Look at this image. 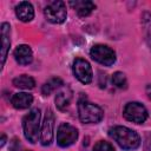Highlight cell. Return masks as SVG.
<instances>
[{
  "label": "cell",
  "mask_w": 151,
  "mask_h": 151,
  "mask_svg": "<svg viewBox=\"0 0 151 151\" xmlns=\"http://www.w3.org/2000/svg\"><path fill=\"white\" fill-rule=\"evenodd\" d=\"M109 136L123 149V150H136L140 145L139 134L126 126H113L109 130Z\"/></svg>",
  "instance_id": "1"
},
{
  "label": "cell",
  "mask_w": 151,
  "mask_h": 151,
  "mask_svg": "<svg viewBox=\"0 0 151 151\" xmlns=\"http://www.w3.org/2000/svg\"><path fill=\"white\" fill-rule=\"evenodd\" d=\"M40 110L38 107H34L25 116L22 120L24 136L32 144H35L38 142V138H40Z\"/></svg>",
  "instance_id": "2"
},
{
  "label": "cell",
  "mask_w": 151,
  "mask_h": 151,
  "mask_svg": "<svg viewBox=\"0 0 151 151\" xmlns=\"http://www.w3.org/2000/svg\"><path fill=\"white\" fill-rule=\"evenodd\" d=\"M78 116L84 124H98L104 118V111L100 106L86 99H80L78 101Z\"/></svg>",
  "instance_id": "3"
},
{
  "label": "cell",
  "mask_w": 151,
  "mask_h": 151,
  "mask_svg": "<svg viewBox=\"0 0 151 151\" xmlns=\"http://www.w3.org/2000/svg\"><path fill=\"white\" fill-rule=\"evenodd\" d=\"M123 116L129 122H132L136 124H143L147 119L149 113L146 107L143 104L138 101H130L124 106Z\"/></svg>",
  "instance_id": "4"
},
{
  "label": "cell",
  "mask_w": 151,
  "mask_h": 151,
  "mask_svg": "<svg viewBox=\"0 0 151 151\" xmlns=\"http://www.w3.org/2000/svg\"><path fill=\"white\" fill-rule=\"evenodd\" d=\"M90 55L94 61L104 66H111L116 63V52L107 45H103V44L93 45L92 48L90 50Z\"/></svg>",
  "instance_id": "5"
},
{
  "label": "cell",
  "mask_w": 151,
  "mask_h": 151,
  "mask_svg": "<svg viewBox=\"0 0 151 151\" xmlns=\"http://www.w3.org/2000/svg\"><path fill=\"white\" fill-rule=\"evenodd\" d=\"M44 14H45L46 20L52 24H57V25L63 24L67 17L65 2H63V1L50 2L44 9Z\"/></svg>",
  "instance_id": "6"
},
{
  "label": "cell",
  "mask_w": 151,
  "mask_h": 151,
  "mask_svg": "<svg viewBox=\"0 0 151 151\" xmlns=\"http://www.w3.org/2000/svg\"><path fill=\"white\" fill-rule=\"evenodd\" d=\"M78 139V130L68 123H61L57 130V143L61 147H68Z\"/></svg>",
  "instance_id": "7"
},
{
  "label": "cell",
  "mask_w": 151,
  "mask_h": 151,
  "mask_svg": "<svg viewBox=\"0 0 151 151\" xmlns=\"http://www.w3.org/2000/svg\"><path fill=\"white\" fill-rule=\"evenodd\" d=\"M74 77L83 84H90L93 79V72L90 63L83 58H76L72 64Z\"/></svg>",
  "instance_id": "8"
},
{
  "label": "cell",
  "mask_w": 151,
  "mask_h": 151,
  "mask_svg": "<svg viewBox=\"0 0 151 151\" xmlns=\"http://www.w3.org/2000/svg\"><path fill=\"white\" fill-rule=\"evenodd\" d=\"M54 114L51 110L46 111L45 118H44V123L41 126V131H40V143L44 146H48L51 145L52 140H53V136H54Z\"/></svg>",
  "instance_id": "9"
},
{
  "label": "cell",
  "mask_w": 151,
  "mask_h": 151,
  "mask_svg": "<svg viewBox=\"0 0 151 151\" xmlns=\"http://www.w3.org/2000/svg\"><path fill=\"white\" fill-rule=\"evenodd\" d=\"M14 59L19 65H28L33 60V52L28 45H18L13 52Z\"/></svg>",
  "instance_id": "10"
},
{
  "label": "cell",
  "mask_w": 151,
  "mask_h": 151,
  "mask_svg": "<svg viewBox=\"0 0 151 151\" xmlns=\"http://www.w3.org/2000/svg\"><path fill=\"white\" fill-rule=\"evenodd\" d=\"M11 46V26L7 22L1 24V66L5 65Z\"/></svg>",
  "instance_id": "11"
},
{
  "label": "cell",
  "mask_w": 151,
  "mask_h": 151,
  "mask_svg": "<svg viewBox=\"0 0 151 151\" xmlns=\"http://www.w3.org/2000/svg\"><path fill=\"white\" fill-rule=\"evenodd\" d=\"M15 14L20 21L28 22L34 18V8H33L31 2L21 1L15 7Z\"/></svg>",
  "instance_id": "12"
},
{
  "label": "cell",
  "mask_w": 151,
  "mask_h": 151,
  "mask_svg": "<svg viewBox=\"0 0 151 151\" xmlns=\"http://www.w3.org/2000/svg\"><path fill=\"white\" fill-rule=\"evenodd\" d=\"M70 6L77 12L78 17L85 18L88 17L96 8V5L92 1L88 0H76V1H70Z\"/></svg>",
  "instance_id": "13"
},
{
  "label": "cell",
  "mask_w": 151,
  "mask_h": 151,
  "mask_svg": "<svg viewBox=\"0 0 151 151\" xmlns=\"http://www.w3.org/2000/svg\"><path fill=\"white\" fill-rule=\"evenodd\" d=\"M33 103V96L26 92H18L14 93L11 98V104L17 110H25L28 109Z\"/></svg>",
  "instance_id": "14"
},
{
  "label": "cell",
  "mask_w": 151,
  "mask_h": 151,
  "mask_svg": "<svg viewBox=\"0 0 151 151\" xmlns=\"http://www.w3.org/2000/svg\"><path fill=\"white\" fill-rule=\"evenodd\" d=\"M71 99H72V92L70 91V88H66V90L59 91L55 94L54 101H55V105L59 110H65L70 105Z\"/></svg>",
  "instance_id": "15"
},
{
  "label": "cell",
  "mask_w": 151,
  "mask_h": 151,
  "mask_svg": "<svg viewBox=\"0 0 151 151\" xmlns=\"http://www.w3.org/2000/svg\"><path fill=\"white\" fill-rule=\"evenodd\" d=\"M13 85L21 90H32L35 86V80L31 76L21 74L13 79Z\"/></svg>",
  "instance_id": "16"
},
{
  "label": "cell",
  "mask_w": 151,
  "mask_h": 151,
  "mask_svg": "<svg viewBox=\"0 0 151 151\" xmlns=\"http://www.w3.org/2000/svg\"><path fill=\"white\" fill-rule=\"evenodd\" d=\"M63 85H64V81H63L60 78H58V77L51 78L50 80H47V81L42 85V87H41V93H42L44 96H50V94H51L52 92H54L55 90L63 87Z\"/></svg>",
  "instance_id": "17"
},
{
  "label": "cell",
  "mask_w": 151,
  "mask_h": 151,
  "mask_svg": "<svg viewBox=\"0 0 151 151\" xmlns=\"http://www.w3.org/2000/svg\"><path fill=\"white\" fill-rule=\"evenodd\" d=\"M142 26L145 35V41L151 51V13L144 12L142 14Z\"/></svg>",
  "instance_id": "18"
},
{
  "label": "cell",
  "mask_w": 151,
  "mask_h": 151,
  "mask_svg": "<svg viewBox=\"0 0 151 151\" xmlns=\"http://www.w3.org/2000/svg\"><path fill=\"white\" fill-rule=\"evenodd\" d=\"M111 80H112V84H113L116 87H118V88H126V87H127L126 76H125L123 72H119V71L114 72V73L112 74Z\"/></svg>",
  "instance_id": "19"
},
{
  "label": "cell",
  "mask_w": 151,
  "mask_h": 151,
  "mask_svg": "<svg viewBox=\"0 0 151 151\" xmlns=\"http://www.w3.org/2000/svg\"><path fill=\"white\" fill-rule=\"evenodd\" d=\"M93 151H114V147L106 140H99L94 144Z\"/></svg>",
  "instance_id": "20"
},
{
  "label": "cell",
  "mask_w": 151,
  "mask_h": 151,
  "mask_svg": "<svg viewBox=\"0 0 151 151\" xmlns=\"http://www.w3.org/2000/svg\"><path fill=\"white\" fill-rule=\"evenodd\" d=\"M143 149H144V151H151V132H147L145 134L144 143H143Z\"/></svg>",
  "instance_id": "21"
},
{
  "label": "cell",
  "mask_w": 151,
  "mask_h": 151,
  "mask_svg": "<svg viewBox=\"0 0 151 151\" xmlns=\"http://www.w3.org/2000/svg\"><path fill=\"white\" fill-rule=\"evenodd\" d=\"M145 91H146L147 98H149V99H151V84H147V85H146V88H145Z\"/></svg>",
  "instance_id": "22"
},
{
  "label": "cell",
  "mask_w": 151,
  "mask_h": 151,
  "mask_svg": "<svg viewBox=\"0 0 151 151\" xmlns=\"http://www.w3.org/2000/svg\"><path fill=\"white\" fill-rule=\"evenodd\" d=\"M5 143H6V134H1V140H0V146L2 147L4 145H5Z\"/></svg>",
  "instance_id": "23"
}]
</instances>
